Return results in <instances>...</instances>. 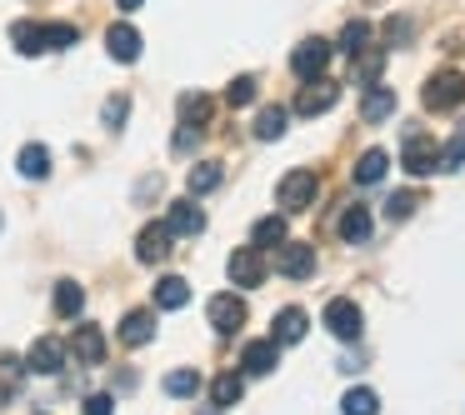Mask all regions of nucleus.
<instances>
[{
	"instance_id": "obj_1",
	"label": "nucleus",
	"mask_w": 465,
	"mask_h": 415,
	"mask_svg": "<svg viewBox=\"0 0 465 415\" xmlns=\"http://www.w3.org/2000/svg\"><path fill=\"white\" fill-rule=\"evenodd\" d=\"M11 41L21 55H51V51H65V45L81 41V25L71 21H51V25H35V21H15L11 25Z\"/></svg>"
},
{
	"instance_id": "obj_2",
	"label": "nucleus",
	"mask_w": 465,
	"mask_h": 415,
	"mask_svg": "<svg viewBox=\"0 0 465 415\" xmlns=\"http://www.w3.org/2000/svg\"><path fill=\"white\" fill-rule=\"evenodd\" d=\"M465 101V75L460 71H435L425 81V111H455Z\"/></svg>"
},
{
	"instance_id": "obj_3",
	"label": "nucleus",
	"mask_w": 465,
	"mask_h": 415,
	"mask_svg": "<svg viewBox=\"0 0 465 415\" xmlns=\"http://www.w3.org/2000/svg\"><path fill=\"white\" fill-rule=\"evenodd\" d=\"M331 51H335L331 41L311 35V41H301V45L291 51V71L301 75V81H321V75H325V65H331Z\"/></svg>"
},
{
	"instance_id": "obj_4",
	"label": "nucleus",
	"mask_w": 465,
	"mask_h": 415,
	"mask_svg": "<svg viewBox=\"0 0 465 415\" xmlns=\"http://www.w3.org/2000/svg\"><path fill=\"white\" fill-rule=\"evenodd\" d=\"M325 331L335 335V341H361L365 331V315L355 301H345V295H335L331 305H325Z\"/></svg>"
},
{
	"instance_id": "obj_5",
	"label": "nucleus",
	"mask_w": 465,
	"mask_h": 415,
	"mask_svg": "<svg viewBox=\"0 0 465 415\" xmlns=\"http://www.w3.org/2000/svg\"><path fill=\"white\" fill-rule=\"evenodd\" d=\"M225 275H231V285H241V291H251V285L265 281V255L255 251V245H241V251L225 261Z\"/></svg>"
},
{
	"instance_id": "obj_6",
	"label": "nucleus",
	"mask_w": 465,
	"mask_h": 415,
	"mask_svg": "<svg viewBox=\"0 0 465 415\" xmlns=\"http://www.w3.org/2000/svg\"><path fill=\"white\" fill-rule=\"evenodd\" d=\"M401 165H405L411 175H430V171H440V145H435L430 135H405Z\"/></svg>"
},
{
	"instance_id": "obj_7",
	"label": "nucleus",
	"mask_w": 465,
	"mask_h": 415,
	"mask_svg": "<svg viewBox=\"0 0 465 415\" xmlns=\"http://www.w3.org/2000/svg\"><path fill=\"white\" fill-rule=\"evenodd\" d=\"M25 371L31 375H61L65 371V345L55 335H41V341L25 351Z\"/></svg>"
},
{
	"instance_id": "obj_8",
	"label": "nucleus",
	"mask_w": 465,
	"mask_h": 415,
	"mask_svg": "<svg viewBox=\"0 0 465 415\" xmlns=\"http://www.w3.org/2000/svg\"><path fill=\"white\" fill-rule=\"evenodd\" d=\"M315 191H321V181H315V171H291L281 181V205L285 211H305V205H315Z\"/></svg>"
},
{
	"instance_id": "obj_9",
	"label": "nucleus",
	"mask_w": 465,
	"mask_h": 415,
	"mask_svg": "<svg viewBox=\"0 0 465 415\" xmlns=\"http://www.w3.org/2000/svg\"><path fill=\"white\" fill-rule=\"evenodd\" d=\"M205 321L215 325V335H235L245 325V301L241 295H215V301L205 305Z\"/></svg>"
},
{
	"instance_id": "obj_10",
	"label": "nucleus",
	"mask_w": 465,
	"mask_h": 415,
	"mask_svg": "<svg viewBox=\"0 0 465 415\" xmlns=\"http://www.w3.org/2000/svg\"><path fill=\"white\" fill-rule=\"evenodd\" d=\"M335 101H341V85L335 81H325V75L321 81H305V91L295 95V115H325Z\"/></svg>"
},
{
	"instance_id": "obj_11",
	"label": "nucleus",
	"mask_w": 465,
	"mask_h": 415,
	"mask_svg": "<svg viewBox=\"0 0 465 415\" xmlns=\"http://www.w3.org/2000/svg\"><path fill=\"white\" fill-rule=\"evenodd\" d=\"M275 271L291 275V281H311V275H315V245H301V241L281 245V255H275Z\"/></svg>"
},
{
	"instance_id": "obj_12",
	"label": "nucleus",
	"mask_w": 465,
	"mask_h": 415,
	"mask_svg": "<svg viewBox=\"0 0 465 415\" xmlns=\"http://www.w3.org/2000/svg\"><path fill=\"white\" fill-rule=\"evenodd\" d=\"M171 241H175V235H171V225H145V231H141V241H135V261H145V265H161L165 261V255H171Z\"/></svg>"
},
{
	"instance_id": "obj_13",
	"label": "nucleus",
	"mask_w": 465,
	"mask_h": 415,
	"mask_svg": "<svg viewBox=\"0 0 465 415\" xmlns=\"http://www.w3.org/2000/svg\"><path fill=\"white\" fill-rule=\"evenodd\" d=\"M105 51H111V61H121V65H135L141 61V31L135 25H111L105 31Z\"/></svg>"
},
{
	"instance_id": "obj_14",
	"label": "nucleus",
	"mask_w": 465,
	"mask_h": 415,
	"mask_svg": "<svg viewBox=\"0 0 465 415\" xmlns=\"http://www.w3.org/2000/svg\"><path fill=\"white\" fill-rule=\"evenodd\" d=\"M165 225H171V235H201L205 231V211L195 205V195H185V201H171Z\"/></svg>"
},
{
	"instance_id": "obj_15",
	"label": "nucleus",
	"mask_w": 465,
	"mask_h": 415,
	"mask_svg": "<svg viewBox=\"0 0 465 415\" xmlns=\"http://www.w3.org/2000/svg\"><path fill=\"white\" fill-rule=\"evenodd\" d=\"M275 365H281V345L275 341H251L241 351V371L245 375H271Z\"/></svg>"
},
{
	"instance_id": "obj_16",
	"label": "nucleus",
	"mask_w": 465,
	"mask_h": 415,
	"mask_svg": "<svg viewBox=\"0 0 465 415\" xmlns=\"http://www.w3.org/2000/svg\"><path fill=\"white\" fill-rule=\"evenodd\" d=\"M71 351H75V361H81V365H101V361H105V335H101V325H75Z\"/></svg>"
},
{
	"instance_id": "obj_17",
	"label": "nucleus",
	"mask_w": 465,
	"mask_h": 415,
	"mask_svg": "<svg viewBox=\"0 0 465 415\" xmlns=\"http://www.w3.org/2000/svg\"><path fill=\"white\" fill-rule=\"evenodd\" d=\"M121 341L131 345V351L151 345V341H155V315H151V311H131V315L121 321Z\"/></svg>"
},
{
	"instance_id": "obj_18",
	"label": "nucleus",
	"mask_w": 465,
	"mask_h": 415,
	"mask_svg": "<svg viewBox=\"0 0 465 415\" xmlns=\"http://www.w3.org/2000/svg\"><path fill=\"white\" fill-rule=\"evenodd\" d=\"M271 341H275V345H295V341H305V311H301V305H285V311L275 315Z\"/></svg>"
},
{
	"instance_id": "obj_19",
	"label": "nucleus",
	"mask_w": 465,
	"mask_h": 415,
	"mask_svg": "<svg viewBox=\"0 0 465 415\" xmlns=\"http://www.w3.org/2000/svg\"><path fill=\"white\" fill-rule=\"evenodd\" d=\"M371 231H375V221H371V211H365V205H351V211L341 215V241L365 245V241H371Z\"/></svg>"
},
{
	"instance_id": "obj_20",
	"label": "nucleus",
	"mask_w": 465,
	"mask_h": 415,
	"mask_svg": "<svg viewBox=\"0 0 465 415\" xmlns=\"http://www.w3.org/2000/svg\"><path fill=\"white\" fill-rule=\"evenodd\" d=\"M211 115H215V101L211 95H181V125H195V131H205L211 125Z\"/></svg>"
},
{
	"instance_id": "obj_21",
	"label": "nucleus",
	"mask_w": 465,
	"mask_h": 415,
	"mask_svg": "<svg viewBox=\"0 0 465 415\" xmlns=\"http://www.w3.org/2000/svg\"><path fill=\"white\" fill-rule=\"evenodd\" d=\"M15 171H21L25 181H45V175H51V151H45V145H25V151L15 155Z\"/></svg>"
},
{
	"instance_id": "obj_22",
	"label": "nucleus",
	"mask_w": 465,
	"mask_h": 415,
	"mask_svg": "<svg viewBox=\"0 0 465 415\" xmlns=\"http://www.w3.org/2000/svg\"><path fill=\"white\" fill-rule=\"evenodd\" d=\"M155 305H161V311H181V305H191V285H185L181 275L155 281Z\"/></svg>"
},
{
	"instance_id": "obj_23",
	"label": "nucleus",
	"mask_w": 465,
	"mask_h": 415,
	"mask_svg": "<svg viewBox=\"0 0 465 415\" xmlns=\"http://www.w3.org/2000/svg\"><path fill=\"white\" fill-rule=\"evenodd\" d=\"M241 390H245V380L235 371L215 375V380H211V405H215V410H231V405L241 400Z\"/></svg>"
},
{
	"instance_id": "obj_24",
	"label": "nucleus",
	"mask_w": 465,
	"mask_h": 415,
	"mask_svg": "<svg viewBox=\"0 0 465 415\" xmlns=\"http://www.w3.org/2000/svg\"><path fill=\"white\" fill-rule=\"evenodd\" d=\"M285 121H291V111H285V105H265V111L255 115V141H281Z\"/></svg>"
},
{
	"instance_id": "obj_25",
	"label": "nucleus",
	"mask_w": 465,
	"mask_h": 415,
	"mask_svg": "<svg viewBox=\"0 0 465 415\" xmlns=\"http://www.w3.org/2000/svg\"><path fill=\"white\" fill-rule=\"evenodd\" d=\"M361 115L365 121H385V115H395V91H385V85H371L365 91V101H361Z\"/></svg>"
},
{
	"instance_id": "obj_26",
	"label": "nucleus",
	"mask_w": 465,
	"mask_h": 415,
	"mask_svg": "<svg viewBox=\"0 0 465 415\" xmlns=\"http://www.w3.org/2000/svg\"><path fill=\"white\" fill-rule=\"evenodd\" d=\"M81 311H85V291L75 281H61L55 285V315H61V321H75Z\"/></svg>"
},
{
	"instance_id": "obj_27",
	"label": "nucleus",
	"mask_w": 465,
	"mask_h": 415,
	"mask_svg": "<svg viewBox=\"0 0 465 415\" xmlns=\"http://www.w3.org/2000/svg\"><path fill=\"white\" fill-rule=\"evenodd\" d=\"M385 165H391V155H385V151H365L361 161H355V185H381L385 181Z\"/></svg>"
},
{
	"instance_id": "obj_28",
	"label": "nucleus",
	"mask_w": 465,
	"mask_h": 415,
	"mask_svg": "<svg viewBox=\"0 0 465 415\" xmlns=\"http://www.w3.org/2000/svg\"><path fill=\"white\" fill-rule=\"evenodd\" d=\"M21 380H25V361H15V355H0V405L15 400Z\"/></svg>"
},
{
	"instance_id": "obj_29",
	"label": "nucleus",
	"mask_w": 465,
	"mask_h": 415,
	"mask_svg": "<svg viewBox=\"0 0 465 415\" xmlns=\"http://www.w3.org/2000/svg\"><path fill=\"white\" fill-rule=\"evenodd\" d=\"M221 181H225L221 165H215V161H201V165H191V181H185V185H191V195H211Z\"/></svg>"
},
{
	"instance_id": "obj_30",
	"label": "nucleus",
	"mask_w": 465,
	"mask_h": 415,
	"mask_svg": "<svg viewBox=\"0 0 465 415\" xmlns=\"http://www.w3.org/2000/svg\"><path fill=\"white\" fill-rule=\"evenodd\" d=\"M251 241H255V251H265V245H285V221H281V215H265V221H255Z\"/></svg>"
},
{
	"instance_id": "obj_31",
	"label": "nucleus",
	"mask_w": 465,
	"mask_h": 415,
	"mask_svg": "<svg viewBox=\"0 0 465 415\" xmlns=\"http://www.w3.org/2000/svg\"><path fill=\"white\" fill-rule=\"evenodd\" d=\"M341 410H345V415H381V395L365 390V385H361V390H345Z\"/></svg>"
},
{
	"instance_id": "obj_32",
	"label": "nucleus",
	"mask_w": 465,
	"mask_h": 415,
	"mask_svg": "<svg viewBox=\"0 0 465 415\" xmlns=\"http://www.w3.org/2000/svg\"><path fill=\"white\" fill-rule=\"evenodd\" d=\"M195 390H201V375L195 371H171L165 375V395H175V400H191Z\"/></svg>"
},
{
	"instance_id": "obj_33",
	"label": "nucleus",
	"mask_w": 465,
	"mask_h": 415,
	"mask_svg": "<svg viewBox=\"0 0 465 415\" xmlns=\"http://www.w3.org/2000/svg\"><path fill=\"white\" fill-rule=\"evenodd\" d=\"M255 95H261L255 75H235V81H231V91H225V105H235V111H241V105H251Z\"/></svg>"
},
{
	"instance_id": "obj_34",
	"label": "nucleus",
	"mask_w": 465,
	"mask_h": 415,
	"mask_svg": "<svg viewBox=\"0 0 465 415\" xmlns=\"http://www.w3.org/2000/svg\"><path fill=\"white\" fill-rule=\"evenodd\" d=\"M381 65H385V55L365 45V51L355 55V81H361V85H375V75H381Z\"/></svg>"
},
{
	"instance_id": "obj_35",
	"label": "nucleus",
	"mask_w": 465,
	"mask_h": 415,
	"mask_svg": "<svg viewBox=\"0 0 465 415\" xmlns=\"http://www.w3.org/2000/svg\"><path fill=\"white\" fill-rule=\"evenodd\" d=\"M365 45H371V25H365V21H351V25L341 31V51H345V55H361Z\"/></svg>"
},
{
	"instance_id": "obj_36",
	"label": "nucleus",
	"mask_w": 465,
	"mask_h": 415,
	"mask_svg": "<svg viewBox=\"0 0 465 415\" xmlns=\"http://www.w3.org/2000/svg\"><path fill=\"white\" fill-rule=\"evenodd\" d=\"M125 115H131V95H111V101H105V111H101V121L111 125V131H121Z\"/></svg>"
},
{
	"instance_id": "obj_37",
	"label": "nucleus",
	"mask_w": 465,
	"mask_h": 415,
	"mask_svg": "<svg viewBox=\"0 0 465 415\" xmlns=\"http://www.w3.org/2000/svg\"><path fill=\"white\" fill-rule=\"evenodd\" d=\"M460 165H465V125L455 131V141L440 151V171H460Z\"/></svg>"
},
{
	"instance_id": "obj_38",
	"label": "nucleus",
	"mask_w": 465,
	"mask_h": 415,
	"mask_svg": "<svg viewBox=\"0 0 465 415\" xmlns=\"http://www.w3.org/2000/svg\"><path fill=\"white\" fill-rule=\"evenodd\" d=\"M415 205H420V195H415V191H401V195H391V201H385V215H391V221H405Z\"/></svg>"
},
{
	"instance_id": "obj_39",
	"label": "nucleus",
	"mask_w": 465,
	"mask_h": 415,
	"mask_svg": "<svg viewBox=\"0 0 465 415\" xmlns=\"http://www.w3.org/2000/svg\"><path fill=\"white\" fill-rule=\"evenodd\" d=\"M411 35H415V25L405 21V15H391V21H385V41H391V45H405Z\"/></svg>"
},
{
	"instance_id": "obj_40",
	"label": "nucleus",
	"mask_w": 465,
	"mask_h": 415,
	"mask_svg": "<svg viewBox=\"0 0 465 415\" xmlns=\"http://www.w3.org/2000/svg\"><path fill=\"white\" fill-rule=\"evenodd\" d=\"M85 415H115V395H91V400H85Z\"/></svg>"
},
{
	"instance_id": "obj_41",
	"label": "nucleus",
	"mask_w": 465,
	"mask_h": 415,
	"mask_svg": "<svg viewBox=\"0 0 465 415\" xmlns=\"http://www.w3.org/2000/svg\"><path fill=\"white\" fill-rule=\"evenodd\" d=\"M115 5H121L125 15H135V11H141V5H145V0H115Z\"/></svg>"
},
{
	"instance_id": "obj_42",
	"label": "nucleus",
	"mask_w": 465,
	"mask_h": 415,
	"mask_svg": "<svg viewBox=\"0 0 465 415\" xmlns=\"http://www.w3.org/2000/svg\"><path fill=\"white\" fill-rule=\"evenodd\" d=\"M35 415H45V410H35Z\"/></svg>"
},
{
	"instance_id": "obj_43",
	"label": "nucleus",
	"mask_w": 465,
	"mask_h": 415,
	"mask_svg": "<svg viewBox=\"0 0 465 415\" xmlns=\"http://www.w3.org/2000/svg\"><path fill=\"white\" fill-rule=\"evenodd\" d=\"M0 225H5V221H0Z\"/></svg>"
}]
</instances>
